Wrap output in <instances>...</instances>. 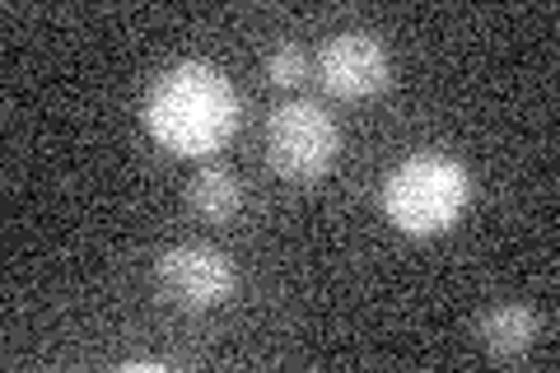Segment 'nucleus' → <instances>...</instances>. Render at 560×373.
Returning a JSON list of instances; mask_svg holds the SVG:
<instances>
[{
  "mask_svg": "<svg viewBox=\"0 0 560 373\" xmlns=\"http://www.w3.org/2000/svg\"><path fill=\"white\" fill-rule=\"evenodd\" d=\"M145 127L164 150L183 159H206L234 136L238 94L215 66L183 61L154 80L145 98Z\"/></svg>",
  "mask_w": 560,
  "mask_h": 373,
  "instance_id": "1",
  "label": "nucleus"
},
{
  "mask_svg": "<svg viewBox=\"0 0 560 373\" xmlns=\"http://www.w3.org/2000/svg\"><path fill=\"white\" fill-rule=\"evenodd\" d=\"M481 350L490 354V360H523V354L533 350L537 341V313L528 304H500V308H490L481 317Z\"/></svg>",
  "mask_w": 560,
  "mask_h": 373,
  "instance_id": "6",
  "label": "nucleus"
},
{
  "mask_svg": "<svg viewBox=\"0 0 560 373\" xmlns=\"http://www.w3.org/2000/svg\"><path fill=\"white\" fill-rule=\"evenodd\" d=\"M318 84L331 98L360 103L393 84V57L374 33H337L318 51Z\"/></svg>",
  "mask_w": 560,
  "mask_h": 373,
  "instance_id": "5",
  "label": "nucleus"
},
{
  "mask_svg": "<svg viewBox=\"0 0 560 373\" xmlns=\"http://www.w3.org/2000/svg\"><path fill=\"white\" fill-rule=\"evenodd\" d=\"M187 206L197 210L206 224H224L243 210V183L224 164H206L187 183Z\"/></svg>",
  "mask_w": 560,
  "mask_h": 373,
  "instance_id": "7",
  "label": "nucleus"
},
{
  "mask_svg": "<svg viewBox=\"0 0 560 373\" xmlns=\"http://www.w3.org/2000/svg\"><path fill=\"white\" fill-rule=\"evenodd\" d=\"M267 80H271L276 89L304 84V80H308V51H304V47H294V43L276 47L271 57H267Z\"/></svg>",
  "mask_w": 560,
  "mask_h": 373,
  "instance_id": "8",
  "label": "nucleus"
},
{
  "mask_svg": "<svg viewBox=\"0 0 560 373\" xmlns=\"http://www.w3.org/2000/svg\"><path fill=\"white\" fill-rule=\"evenodd\" d=\"M471 206V173L453 154H411L383 177V215L397 234L434 238L448 234Z\"/></svg>",
  "mask_w": 560,
  "mask_h": 373,
  "instance_id": "2",
  "label": "nucleus"
},
{
  "mask_svg": "<svg viewBox=\"0 0 560 373\" xmlns=\"http://www.w3.org/2000/svg\"><path fill=\"white\" fill-rule=\"evenodd\" d=\"M154 280H160V290L173 308H187V313H206L230 299L234 290V266L224 253L206 243H178L168 247L154 266Z\"/></svg>",
  "mask_w": 560,
  "mask_h": 373,
  "instance_id": "4",
  "label": "nucleus"
},
{
  "mask_svg": "<svg viewBox=\"0 0 560 373\" xmlns=\"http://www.w3.org/2000/svg\"><path fill=\"white\" fill-rule=\"evenodd\" d=\"M341 150L337 121H331L318 103L294 98L280 103V108L267 117V164L276 177L285 183H318V177L331 173Z\"/></svg>",
  "mask_w": 560,
  "mask_h": 373,
  "instance_id": "3",
  "label": "nucleus"
}]
</instances>
